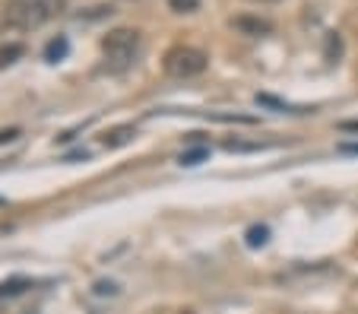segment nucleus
<instances>
[{
    "label": "nucleus",
    "mask_w": 358,
    "mask_h": 314,
    "mask_svg": "<svg viewBox=\"0 0 358 314\" xmlns=\"http://www.w3.org/2000/svg\"><path fill=\"white\" fill-rule=\"evenodd\" d=\"M235 29H241V32H248V35H264V32H270V22H264V20H250V16H238L235 22H231Z\"/></svg>",
    "instance_id": "4"
},
{
    "label": "nucleus",
    "mask_w": 358,
    "mask_h": 314,
    "mask_svg": "<svg viewBox=\"0 0 358 314\" xmlns=\"http://www.w3.org/2000/svg\"><path fill=\"white\" fill-rule=\"evenodd\" d=\"M206 156H210V150H203V146H200V150L181 152V165H200V162H203V159H206Z\"/></svg>",
    "instance_id": "12"
},
{
    "label": "nucleus",
    "mask_w": 358,
    "mask_h": 314,
    "mask_svg": "<svg viewBox=\"0 0 358 314\" xmlns=\"http://www.w3.org/2000/svg\"><path fill=\"white\" fill-rule=\"evenodd\" d=\"M339 152L343 156H358V143H339Z\"/></svg>",
    "instance_id": "15"
},
{
    "label": "nucleus",
    "mask_w": 358,
    "mask_h": 314,
    "mask_svg": "<svg viewBox=\"0 0 358 314\" xmlns=\"http://www.w3.org/2000/svg\"><path fill=\"white\" fill-rule=\"evenodd\" d=\"M266 238H270V229H266V226H254V229L248 232V245H250V248H264Z\"/></svg>",
    "instance_id": "8"
},
{
    "label": "nucleus",
    "mask_w": 358,
    "mask_h": 314,
    "mask_svg": "<svg viewBox=\"0 0 358 314\" xmlns=\"http://www.w3.org/2000/svg\"><path fill=\"white\" fill-rule=\"evenodd\" d=\"M67 51H70V41L64 38V35H57V38L48 41L45 57H48V61H64V57H67Z\"/></svg>",
    "instance_id": "5"
},
{
    "label": "nucleus",
    "mask_w": 358,
    "mask_h": 314,
    "mask_svg": "<svg viewBox=\"0 0 358 314\" xmlns=\"http://www.w3.org/2000/svg\"><path fill=\"white\" fill-rule=\"evenodd\" d=\"M225 150H229V152H254V150H264V143H241V140H225Z\"/></svg>",
    "instance_id": "10"
},
{
    "label": "nucleus",
    "mask_w": 358,
    "mask_h": 314,
    "mask_svg": "<svg viewBox=\"0 0 358 314\" xmlns=\"http://www.w3.org/2000/svg\"><path fill=\"white\" fill-rule=\"evenodd\" d=\"M130 137H134V127H115L105 134V146H121V143H127Z\"/></svg>",
    "instance_id": "6"
},
{
    "label": "nucleus",
    "mask_w": 358,
    "mask_h": 314,
    "mask_svg": "<svg viewBox=\"0 0 358 314\" xmlns=\"http://www.w3.org/2000/svg\"><path fill=\"white\" fill-rule=\"evenodd\" d=\"M64 10V0H7L3 20L13 29H38Z\"/></svg>",
    "instance_id": "1"
},
{
    "label": "nucleus",
    "mask_w": 358,
    "mask_h": 314,
    "mask_svg": "<svg viewBox=\"0 0 358 314\" xmlns=\"http://www.w3.org/2000/svg\"><path fill=\"white\" fill-rule=\"evenodd\" d=\"M169 7L175 13H194V10H200V0H169Z\"/></svg>",
    "instance_id": "11"
},
{
    "label": "nucleus",
    "mask_w": 358,
    "mask_h": 314,
    "mask_svg": "<svg viewBox=\"0 0 358 314\" xmlns=\"http://www.w3.org/2000/svg\"><path fill=\"white\" fill-rule=\"evenodd\" d=\"M206 55L200 48H190V45H175V48L165 55V73L175 76V80H190V76H200L206 70Z\"/></svg>",
    "instance_id": "3"
},
{
    "label": "nucleus",
    "mask_w": 358,
    "mask_h": 314,
    "mask_svg": "<svg viewBox=\"0 0 358 314\" xmlns=\"http://www.w3.org/2000/svg\"><path fill=\"white\" fill-rule=\"evenodd\" d=\"M20 57H22V45H3V48H0V70L10 67V64L20 61Z\"/></svg>",
    "instance_id": "7"
},
{
    "label": "nucleus",
    "mask_w": 358,
    "mask_h": 314,
    "mask_svg": "<svg viewBox=\"0 0 358 314\" xmlns=\"http://www.w3.org/2000/svg\"><path fill=\"white\" fill-rule=\"evenodd\" d=\"M16 137H20V130H0V146H3V143H13Z\"/></svg>",
    "instance_id": "14"
},
{
    "label": "nucleus",
    "mask_w": 358,
    "mask_h": 314,
    "mask_svg": "<svg viewBox=\"0 0 358 314\" xmlns=\"http://www.w3.org/2000/svg\"><path fill=\"white\" fill-rule=\"evenodd\" d=\"M26 286H29V280H10V283H0V295H20Z\"/></svg>",
    "instance_id": "13"
},
{
    "label": "nucleus",
    "mask_w": 358,
    "mask_h": 314,
    "mask_svg": "<svg viewBox=\"0 0 358 314\" xmlns=\"http://www.w3.org/2000/svg\"><path fill=\"white\" fill-rule=\"evenodd\" d=\"M254 3H276V0H254Z\"/></svg>",
    "instance_id": "16"
},
{
    "label": "nucleus",
    "mask_w": 358,
    "mask_h": 314,
    "mask_svg": "<svg viewBox=\"0 0 358 314\" xmlns=\"http://www.w3.org/2000/svg\"><path fill=\"white\" fill-rule=\"evenodd\" d=\"M101 55H105V70L111 73H124L134 67L136 55H140V32L136 29H115L101 38Z\"/></svg>",
    "instance_id": "2"
},
{
    "label": "nucleus",
    "mask_w": 358,
    "mask_h": 314,
    "mask_svg": "<svg viewBox=\"0 0 358 314\" xmlns=\"http://www.w3.org/2000/svg\"><path fill=\"white\" fill-rule=\"evenodd\" d=\"M343 55V41H339L336 32H327V61H336Z\"/></svg>",
    "instance_id": "9"
}]
</instances>
